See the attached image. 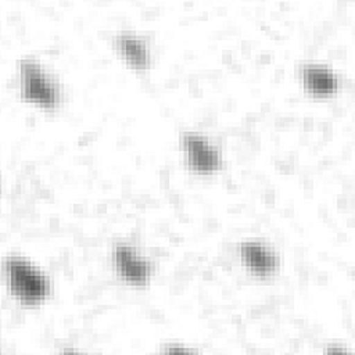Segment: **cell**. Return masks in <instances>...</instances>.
Listing matches in <instances>:
<instances>
[{"mask_svg": "<svg viewBox=\"0 0 355 355\" xmlns=\"http://www.w3.org/2000/svg\"><path fill=\"white\" fill-rule=\"evenodd\" d=\"M4 269L10 290L24 304H36L49 294L50 283L47 277L24 258L8 257Z\"/></svg>", "mask_w": 355, "mask_h": 355, "instance_id": "6da1fadb", "label": "cell"}, {"mask_svg": "<svg viewBox=\"0 0 355 355\" xmlns=\"http://www.w3.org/2000/svg\"><path fill=\"white\" fill-rule=\"evenodd\" d=\"M22 93L26 100L35 101L43 107H55L60 100V92L55 83L42 71L40 65L32 60L21 61Z\"/></svg>", "mask_w": 355, "mask_h": 355, "instance_id": "7a4b0ae2", "label": "cell"}, {"mask_svg": "<svg viewBox=\"0 0 355 355\" xmlns=\"http://www.w3.org/2000/svg\"><path fill=\"white\" fill-rule=\"evenodd\" d=\"M182 144L189 164L194 171L209 173L218 168L219 155L204 137L194 133H184Z\"/></svg>", "mask_w": 355, "mask_h": 355, "instance_id": "3957f363", "label": "cell"}, {"mask_svg": "<svg viewBox=\"0 0 355 355\" xmlns=\"http://www.w3.org/2000/svg\"><path fill=\"white\" fill-rule=\"evenodd\" d=\"M114 263L116 272L126 282L133 284H144L150 275L147 261L139 257L128 245H116L114 250Z\"/></svg>", "mask_w": 355, "mask_h": 355, "instance_id": "277c9868", "label": "cell"}, {"mask_svg": "<svg viewBox=\"0 0 355 355\" xmlns=\"http://www.w3.org/2000/svg\"><path fill=\"white\" fill-rule=\"evenodd\" d=\"M240 255L245 266L255 275L269 276L276 270L277 259L275 252L259 243H243Z\"/></svg>", "mask_w": 355, "mask_h": 355, "instance_id": "5b68a950", "label": "cell"}, {"mask_svg": "<svg viewBox=\"0 0 355 355\" xmlns=\"http://www.w3.org/2000/svg\"><path fill=\"white\" fill-rule=\"evenodd\" d=\"M302 80L305 89L315 96L331 94L338 87L337 75L322 65H305L302 68Z\"/></svg>", "mask_w": 355, "mask_h": 355, "instance_id": "8992f818", "label": "cell"}, {"mask_svg": "<svg viewBox=\"0 0 355 355\" xmlns=\"http://www.w3.org/2000/svg\"><path fill=\"white\" fill-rule=\"evenodd\" d=\"M116 49L122 54V57L135 68L144 69L148 65L150 55L147 46L141 39L132 33H121L115 40Z\"/></svg>", "mask_w": 355, "mask_h": 355, "instance_id": "52a82bcc", "label": "cell"}, {"mask_svg": "<svg viewBox=\"0 0 355 355\" xmlns=\"http://www.w3.org/2000/svg\"><path fill=\"white\" fill-rule=\"evenodd\" d=\"M165 351H168V352H191V349L182 348V347H168Z\"/></svg>", "mask_w": 355, "mask_h": 355, "instance_id": "ba28073f", "label": "cell"}]
</instances>
